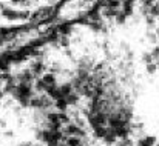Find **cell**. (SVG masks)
<instances>
[{
    "label": "cell",
    "mask_w": 159,
    "mask_h": 146,
    "mask_svg": "<svg viewBox=\"0 0 159 146\" xmlns=\"http://www.w3.org/2000/svg\"><path fill=\"white\" fill-rule=\"evenodd\" d=\"M105 146H113V145H105Z\"/></svg>",
    "instance_id": "obj_6"
},
{
    "label": "cell",
    "mask_w": 159,
    "mask_h": 146,
    "mask_svg": "<svg viewBox=\"0 0 159 146\" xmlns=\"http://www.w3.org/2000/svg\"><path fill=\"white\" fill-rule=\"evenodd\" d=\"M57 146H66V145H65V143L62 142V143H59V145H57Z\"/></svg>",
    "instance_id": "obj_5"
},
{
    "label": "cell",
    "mask_w": 159,
    "mask_h": 146,
    "mask_svg": "<svg viewBox=\"0 0 159 146\" xmlns=\"http://www.w3.org/2000/svg\"><path fill=\"white\" fill-rule=\"evenodd\" d=\"M145 69H147L148 74H155L159 71V66L158 63H148V65H145Z\"/></svg>",
    "instance_id": "obj_2"
},
{
    "label": "cell",
    "mask_w": 159,
    "mask_h": 146,
    "mask_svg": "<svg viewBox=\"0 0 159 146\" xmlns=\"http://www.w3.org/2000/svg\"><path fill=\"white\" fill-rule=\"evenodd\" d=\"M12 3L20 5V6H26V5H30V0H12Z\"/></svg>",
    "instance_id": "obj_4"
},
{
    "label": "cell",
    "mask_w": 159,
    "mask_h": 146,
    "mask_svg": "<svg viewBox=\"0 0 159 146\" xmlns=\"http://www.w3.org/2000/svg\"><path fill=\"white\" fill-rule=\"evenodd\" d=\"M114 20H116V22H117L119 25H124V23H125V22L128 20V17H127V15H125V14H124L122 11H119V14H117V15L114 17Z\"/></svg>",
    "instance_id": "obj_3"
},
{
    "label": "cell",
    "mask_w": 159,
    "mask_h": 146,
    "mask_svg": "<svg viewBox=\"0 0 159 146\" xmlns=\"http://www.w3.org/2000/svg\"><path fill=\"white\" fill-rule=\"evenodd\" d=\"M2 15H3L5 19L11 20V22L19 20V11L14 9V8H9V6H3V8H2Z\"/></svg>",
    "instance_id": "obj_1"
}]
</instances>
